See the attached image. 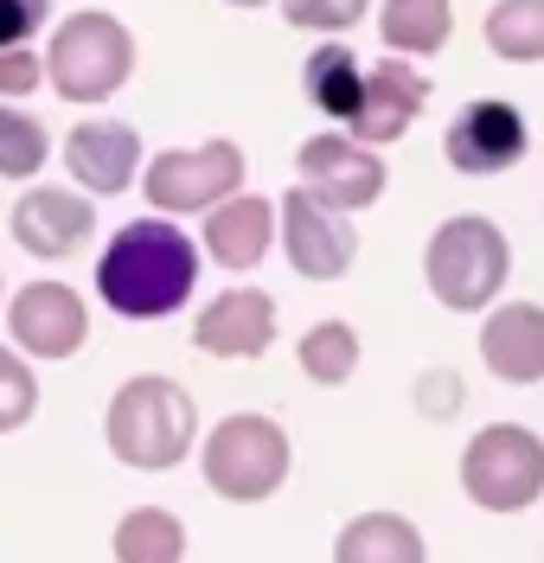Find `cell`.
I'll return each instance as SVG.
<instances>
[{
    "label": "cell",
    "instance_id": "9c48e42d",
    "mask_svg": "<svg viewBox=\"0 0 544 563\" xmlns=\"http://www.w3.org/2000/svg\"><path fill=\"white\" fill-rule=\"evenodd\" d=\"M7 340L26 352V358H77L90 346V308L71 282H26L13 301H7Z\"/></svg>",
    "mask_w": 544,
    "mask_h": 563
},
{
    "label": "cell",
    "instance_id": "7402d4cb",
    "mask_svg": "<svg viewBox=\"0 0 544 563\" xmlns=\"http://www.w3.org/2000/svg\"><path fill=\"white\" fill-rule=\"evenodd\" d=\"M480 38L500 65H544V0H493Z\"/></svg>",
    "mask_w": 544,
    "mask_h": 563
},
{
    "label": "cell",
    "instance_id": "8992f818",
    "mask_svg": "<svg viewBox=\"0 0 544 563\" xmlns=\"http://www.w3.org/2000/svg\"><path fill=\"white\" fill-rule=\"evenodd\" d=\"M462 493L480 512L512 519L544 499V435L525 422H487L462 449Z\"/></svg>",
    "mask_w": 544,
    "mask_h": 563
},
{
    "label": "cell",
    "instance_id": "4fadbf2b",
    "mask_svg": "<svg viewBox=\"0 0 544 563\" xmlns=\"http://www.w3.org/2000/svg\"><path fill=\"white\" fill-rule=\"evenodd\" d=\"M430 103V77L417 70V58H398V52H385L378 65L365 70V103L353 115V129L346 135L365 141V147H391L417 129V115Z\"/></svg>",
    "mask_w": 544,
    "mask_h": 563
},
{
    "label": "cell",
    "instance_id": "7a4b0ae2",
    "mask_svg": "<svg viewBox=\"0 0 544 563\" xmlns=\"http://www.w3.org/2000/svg\"><path fill=\"white\" fill-rule=\"evenodd\" d=\"M103 435H109V455L122 467H135V474H167L206 442L192 390L160 378V372H142V378L115 385L103 410Z\"/></svg>",
    "mask_w": 544,
    "mask_h": 563
},
{
    "label": "cell",
    "instance_id": "f546056e",
    "mask_svg": "<svg viewBox=\"0 0 544 563\" xmlns=\"http://www.w3.org/2000/svg\"><path fill=\"white\" fill-rule=\"evenodd\" d=\"M224 7H244V13H251V7H269V0H224Z\"/></svg>",
    "mask_w": 544,
    "mask_h": 563
},
{
    "label": "cell",
    "instance_id": "6da1fadb",
    "mask_svg": "<svg viewBox=\"0 0 544 563\" xmlns=\"http://www.w3.org/2000/svg\"><path fill=\"white\" fill-rule=\"evenodd\" d=\"M206 269V250L192 231H180V218H129L97 256V295H103L109 314L122 320H167L180 314L199 288Z\"/></svg>",
    "mask_w": 544,
    "mask_h": 563
},
{
    "label": "cell",
    "instance_id": "cb8c5ba5",
    "mask_svg": "<svg viewBox=\"0 0 544 563\" xmlns=\"http://www.w3.org/2000/svg\"><path fill=\"white\" fill-rule=\"evenodd\" d=\"M52 161V129L33 109L0 103V179H33Z\"/></svg>",
    "mask_w": 544,
    "mask_h": 563
},
{
    "label": "cell",
    "instance_id": "ba28073f",
    "mask_svg": "<svg viewBox=\"0 0 544 563\" xmlns=\"http://www.w3.org/2000/svg\"><path fill=\"white\" fill-rule=\"evenodd\" d=\"M295 186H308L321 206L333 211H365L385 199V186H391V174H385V154L378 147H365V141H353L346 129H326V135H308L301 141V154H295Z\"/></svg>",
    "mask_w": 544,
    "mask_h": 563
},
{
    "label": "cell",
    "instance_id": "9a60e30c",
    "mask_svg": "<svg viewBox=\"0 0 544 563\" xmlns=\"http://www.w3.org/2000/svg\"><path fill=\"white\" fill-rule=\"evenodd\" d=\"M192 346L206 358H263L276 346V295H263L251 282L212 295L199 314H192Z\"/></svg>",
    "mask_w": 544,
    "mask_h": 563
},
{
    "label": "cell",
    "instance_id": "277c9868",
    "mask_svg": "<svg viewBox=\"0 0 544 563\" xmlns=\"http://www.w3.org/2000/svg\"><path fill=\"white\" fill-rule=\"evenodd\" d=\"M289 467H295L289 429L276 417H263V410H237V417L212 422L206 442H199V474H206V487H212L218 499H231V506H263V499H276V493L289 487Z\"/></svg>",
    "mask_w": 544,
    "mask_h": 563
},
{
    "label": "cell",
    "instance_id": "ac0fdd59",
    "mask_svg": "<svg viewBox=\"0 0 544 563\" xmlns=\"http://www.w3.org/2000/svg\"><path fill=\"white\" fill-rule=\"evenodd\" d=\"M301 90H308L314 115H326L333 129H353V115L365 103V65L353 58L346 38H321L301 65Z\"/></svg>",
    "mask_w": 544,
    "mask_h": 563
},
{
    "label": "cell",
    "instance_id": "8fae6325",
    "mask_svg": "<svg viewBox=\"0 0 544 563\" xmlns=\"http://www.w3.org/2000/svg\"><path fill=\"white\" fill-rule=\"evenodd\" d=\"M282 256L301 282H340L359 263V231L346 224V211L321 206L308 186L282 192Z\"/></svg>",
    "mask_w": 544,
    "mask_h": 563
},
{
    "label": "cell",
    "instance_id": "83f0119b",
    "mask_svg": "<svg viewBox=\"0 0 544 563\" xmlns=\"http://www.w3.org/2000/svg\"><path fill=\"white\" fill-rule=\"evenodd\" d=\"M45 26H52V0H0V52L33 45Z\"/></svg>",
    "mask_w": 544,
    "mask_h": 563
},
{
    "label": "cell",
    "instance_id": "e0dca14e",
    "mask_svg": "<svg viewBox=\"0 0 544 563\" xmlns=\"http://www.w3.org/2000/svg\"><path fill=\"white\" fill-rule=\"evenodd\" d=\"M276 206L269 199H256V192H237V199H224L218 211H206V231H199V250L212 256L218 269H256L269 250H276Z\"/></svg>",
    "mask_w": 544,
    "mask_h": 563
},
{
    "label": "cell",
    "instance_id": "484cf974",
    "mask_svg": "<svg viewBox=\"0 0 544 563\" xmlns=\"http://www.w3.org/2000/svg\"><path fill=\"white\" fill-rule=\"evenodd\" d=\"M365 7H371V0H282V20L301 26V33L340 38V33H353V26L365 20Z\"/></svg>",
    "mask_w": 544,
    "mask_h": 563
},
{
    "label": "cell",
    "instance_id": "2e32d148",
    "mask_svg": "<svg viewBox=\"0 0 544 563\" xmlns=\"http://www.w3.org/2000/svg\"><path fill=\"white\" fill-rule=\"evenodd\" d=\"M480 365L500 385H539L544 378V308L539 301H500V308H487Z\"/></svg>",
    "mask_w": 544,
    "mask_h": 563
},
{
    "label": "cell",
    "instance_id": "52a82bcc",
    "mask_svg": "<svg viewBox=\"0 0 544 563\" xmlns=\"http://www.w3.org/2000/svg\"><path fill=\"white\" fill-rule=\"evenodd\" d=\"M244 192V147L237 141H199V147H167L142 167V199L160 218H192L218 211Z\"/></svg>",
    "mask_w": 544,
    "mask_h": 563
},
{
    "label": "cell",
    "instance_id": "4dcf8cb0",
    "mask_svg": "<svg viewBox=\"0 0 544 563\" xmlns=\"http://www.w3.org/2000/svg\"><path fill=\"white\" fill-rule=\"evenodd\" d=\"M0 314H7V276H0Z\"/></svg>",
    "mask_w": 544,
    "mask_h": 563
},
{
    "label": "cell",
    "instance_id": "7c38bea8",
    "mask_svg": "<svg viewBox=\"0 0 544 563\" xmlns=\"http://www.w3.org/2000/svg\"><path fill=\"white\" fill-rule=\"evenodd\" d=\"M7 231H13V244L38 256V263H65L90 231H97V206H90V192H77V186H26L13 211H7Z\"/></svg>",
    "mask_w": 544,
    "mask_h": 563
},
{
    "label": "cell",
    "instance_id": "d4e9b609",
    "mask_svg": "<svg viewBox=\"0 0 544 563\" xmlns=\"http://www.w3.org/2000/svg\"><path fill=\"white\" fill-rule=\"evenodd\" d=\"M38 417V378H33V358L0 340V435L7 429H26Z\"/></svg>",
    "mask_w": 544,
    "mask_h": 563
},
{
    "label": "cell",
    "instance_id": "ffe728a7",
    "mask_svg": "<svg viewBox=\"0 0 544 563\" xmlns=\"http://www.w3.org/2000/svg\"><path fill=\"white\" fill-rule=\"evenodd\" d=\"M378 33H385V52L398 58H435L455 38V0H385Z\"/></svg>",
    "mask_w": 544,
    "mask_h": 563
},
{
    "label": "cell",
    "instance_id": "d6986e66",
    "mask_svg": "<svg viewBox=\"0 0 544 563\" xmlns=\"http://www.w3.org/2000/svg\"><path fill=\"white\" fill-rule=\"evenodd\" d=\"M333 563H430V544L403 512H359L333 538Z\"/></svg>",
    "mask_w": 544,
    "mask_h": 563
},
{
    "label": "cell",
    "instance_id": "30bf717a",
    "mask_svg": "<svg viewBox=\"0 0 544 563\" xmlns=\"http://www.w3.org/2000/svg\"><path fill=\"white\" fill-rule=\"evenodd\" d=\"M525 147H532V129H525L519 103H507V97H480V103L455 109V122L442 129V154H448V167L468 174V179L512 174V167L525 161Z\"/></svg>",
    "mask_w": 544,
    "mask_h": 563
},
{
    "label": "cell",
    "instance_id": "3957f363",
    "mask_svg": "<svg viewBox=\"0 0 544 563\" xmlns=\"http://www.w3.org/2000/svg\"><path fill=\"white\" fill-rule=\"evenodd\" d=\"M512 282V244L487 211L442 218L423 244V288L448 314H487Z\"/></svg>",
    "mask_w": 544,
    "mask_h": 563
},
{
    "label": "cell",
    "instance_id": "5b68a950",
    "mask_svg": "<svg viewBox=\"0 0 544 563\" xmlns=\"http://www.w3.org/2000/svg\"><path fill=\"white\" fill-rule=\"evenodd\" d=\"M129 77H135V33H129L115 13H103V7L71 13V20L52 33V45H45V84H52L65 103L97 109V103H109Z\"/></svg>",
    "mask_w": 544,
    "mask_h": 563
},
{
    "label": "cell",
    "instance_id": "5bb4252c",
    "mask_svg": "<svg viewBox=\"0 0 544 563\" xmlns=\"http://www.w3.org/2000/svg\"><path fill=\"white\" fill-rule=\"evenodd\" d=\"M142 129H129V122H77L65 135V174L90 199H115V192L142 186Z\"/></svg>",
    "mask_w": 544,
    "mask_h": 563
},
{
    "label": "cell",
    "instance_id": "44dd1931",
    "mask_svg": "<svg viewBox=\"0 0 544 563\" xmlns=\"http://www.w3.org/2000/svg\"><path fill=\"white\" fill-rule=\"evenodd\" d=\"M115 563H186V526L167 506H129L109 531Z\"/></svg>",
    "mask_w": 544,
    "mask_h": 563
},
{
    "label": "cell",
    "instance_id": "603a6c76",
    "mask_svg": "<svg viewBox=\"0 0 544 563\" xmlns=\"http://www.w3.org/2000/svg\"><path fill=\"white\" fill-rule=\"evenodd\" d=\"M295 365L308 372V385H321V390L353 385V372H359V333H353V320H314L301 333V346H295Z\"/></svg>",
    "mask_w": 544,
    "mask_h": 563
},
{
    "label": "cell",
    "instance_id": "f1b7e54d",
    "mask_svg": "<svg viewBox=\"0 0 544 563\" xmlns=\"http://www.w3.org/2000/svg\"><path fill=\"white\" fill-rule=\"evenodd\" d=\"M417 410L423 417H455L462 410V378L455 372H423L417 378Z\"/></svg>",
    "mask_w": 544,
    "mask_h": 563
},
{
    "label": "cell",
    "instance_id": "4316f807",
    "mask_svg": "<svg viewBox=\"0 0 544 563\" xmlns=\"http://www.w3.org/2000/svg\"><path fill=\"white\" fill-rule=\"evenodd\" d=\"M38 84H45V58H38L33 45H7V52H0V103L33 97Z\"/></svg>",
    "mask_w": 544,
    "mask_h": 563
}]
</instances>
